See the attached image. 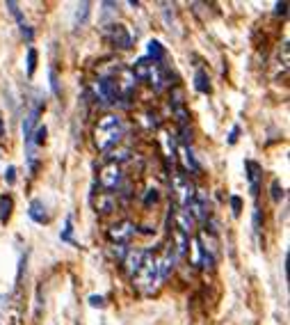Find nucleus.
Returning <instances> with one entry per match:
<instances>
[{"mask_svg": "<svg viewBox=\"0 0 290 325\" xmlns=\"http://www.w3.org/2000/svg\"><path fill=\"white\" fill-rule=\"evenodd\" d=\"M172 188H174V192H176V200L181 202L183 206H187L192 200H194V195H197L194 183H192L190 176H185L183 172H178V174L172 176Z\"/></svg>", "mask_w": 290, "mask_h": 325, "instance_id": "4", "label": "nucleus"}, {"mask_svg": "<svg viewBox=\"0 0 290 325\" xmlns=\"http://www.w3.org/2000/svg\"><path fill=\"white\" fill-rule=\"evenodd\" d=\"M28 215H30V220H35L37 225H46V222L50 220L48 209H46V204L41 200H32V202H30Z\"/></svg>", "mask_w": 290, "mask_h": 325, "instance_id": "14", "label": "nucleus"}, {"mask_svg": "<svg viewBox=\"0 0 290 325\" xmlns=\"http://www.w3.org/2000/svg\"><path fill=\"white\" fill-rule=\"evenodd\" d=\"M174 220H176V231H181V234L190 236L192 227H194V220H192V215L187 213L185 209H183V211H176V215H174Z\"/></svg>", "mask_w": 290, "mask_h": 325, "instance_id": "15", "label": "nucleus"}, {"mask_svg": "<svg viewBox=\"0 0 290 325\" xmlns=\"http://www.w3.org/2000/svg\"><path fill=\"white\" fill-rule=\"evenodd\" d=\"M176 259H178V252H176V247H174V243H169L163 252V259H158V277H160V280H167V277L172 275L174 266H176Z\"/></svg>", "mask_w": 290, "mask_h": 325, "instance_id": "8", "label": "nucleus"}, {"mask_svg": "<svg viewBox=\"0 0 290 325\" xmlns=\"http://www.w3.org/2000/svg\"><path fill=\"white\" fill-rule=\"evenodd\" d=\"M276 14H288V3H276Z\"/></svg>", "mask_w": 290, "mask_h": 325, "instance_id": "35", "label": "nucleus"}, {"mask_svg": "<svg viewBox=\"0 0 290 325\" xmlns=\"http://www.w3.org/2000/svg\"><path fill=\"white\" fill-rule=\"evenodd\" d=\"M5 181H7V183H14V181H16V167L14 165H10V167H7V172H5Z\"/></svg>", "mask_w": 290, "mask_h": 325, "instance_id": "31", "label": "nucleus"}, {"mask_svg": "<svg viewBox=\"0 0 290 325\" xmlns=\"http://www.w3.org/2000/svg\"><path fill=\"white\" fill-rule=\"evenodd\" d=\"M185 211L192 215V220L206 222V218H208V200H206V195H203L201 190H197L194 200H192L190 204L185 206Z\"/></svg>", "mask_w": 290, "mask_h": 325, "instance_id": "9", "label": "nucleus"}, {"mask_svg": "<svg viewBox=\"0 0 290 325\" xmlns=\"http://www.w3.org/2000/svg\"><path fill=\"white\" fill-rule=\"evenodd\" d=\"M114 204H117V200L112 197V192H103V195H99L96 209H99L101 213H112V211H114Z\"/></svg>", "mask_w": 290, "mask_h": 325, "instance_id": "18", "label": "nucleus"}, {"mask_svg": "<svg viewBox=\"0 0 290 325\" xmlns=\"http://www.w3.org/2000/svg\"><path fill=\"white\" fill-rule=\"evenodd\" d=\"M158 197H160V195H158V190H156V188H151V190H147V197H144V206H151V204H156V202H158Z\"/></svg>", "mask_w": 290, "mask_h": 325, "instance_id": "28", "label": "nucleus"}, {"mask_svg": "<svg viewBox=\"0 0 290 325\" xmlns=\"http://www.w3.org/2000/svg\"><path fill=\"white\" fill-rule=\"evenodd\" d=\"M283 200V188H281V181L274 179L272 181V202H281Z\"/></svg>", "mask_w": 290, "mask_h": 325, "instance_id": "26", "label": "nucleus"}, {"mask_svg": "<svg viewBox=\"0 0 290 325\" xmlns=\"http://www.w3.org/2000/svg\"><path fill=\"white\" fill-rule=\"evenodd\" d=\"M181 151H183V163H185L187 170H192V172H201V165L197 163V158H194V154H192L190 147H183Z\"/></svg>", "mask_w": 290, "mask_h": 325, "instance_id": "20", "label": "nucleus"}, {"mask_svg": "<svg viewBox=\"0 0 290 325\" xmlns=\"http://www.w3.org/2000/svg\"><path fill=\"white\" fill-rule=\"evenodd\" d=\"M126 245H112V256H117L119 261H123V256H126Z\"/></svg>", "mask_w": 290, "mask_h": 325, "instance_id": "30", "label": "nucleus"}, {"mask_svg": "<svg viewBox=\"0 0 290 325\" xmlns=\"http://www.w3.org/2000/svg\"><path fill=\"white\" fill-rule=\"evenodd\" d=\"M156 69H158V64L153 60H149V57H139V60L133 64V76H135V80H149Z\"/></svg>", "mask_w": 290, "mask_h": 325, "instance_id": "12", "label": "nucleus"}, {"mask_svg": "<svg viewBox=\"0 0 290 325\" xmlns=\"http://www.w3.org/2000/svg\"><path fill=\"white\" fill-rule=\"evenodd\" d=\"M46 135H48L46 126H39V128H37L35 133H32V140H30V147H32V145L41 147V145H44V140H46Z\"/></svg>", "mask_w": 290, "mask_h": 325, "instance_id": "24", "label": "nucleus"}, {"mask_svg": "<svg viewBox=\"0 0 290 325\" xmlns=\"http://www.w3.org/2000/svg\"><path fill=\"white\" fill-rule=\"evenodd\" d=\"M144 254H147V250H128L126 252V256H123V266H126V273L130 277L139 270V266H142V261H144Z\"/></svg>", "mask_w": 290, "mask_h": 325, "instance_id": "13", "label": "nucleus"}, {"mask_svg": "<svg viewBox=\"0 0 290 325\" xmlns=\"http://www.w3.org/2000/svg\"><path fill=\"white\" fill-rule=\"evenodd\" d=\"M41 108H44V101H39V103H37L35 108L25 115V119H23V140H25V145H28V147H30V140H32V133H35L37 121H39Z\"/></svg>", "mask_w": 290, "mask_h": 325, "instance_id": "10", "label": "nucleus"}, {"mask_svg": "<svg viewBox=\"0 0 290 325\" xmlns=\"http://www.w3.org/2000/svg\"><path fill=\"white\" fill-rule=\"evenodd\" d=\"M74 222H71V218H66V222H64V229L59 231V238L64 240V243H74L76 245V240H74Z\"/></svg>", "mask_w": 290, "mask_h": 325, "instance_id": "21", "label": "nucleus"}, {"mask_svg": "<svg viewBox=\"0 0 290 325\" xmlns=\"http://www.w3.org/2000/svg\"><path fill=\"white\" fill-rule=\"evenodd\" d=\"M5 135V126H3V117H0V138Z\"/></svg>", "mask_w": 290, "mask_h": 325, "instance_id": "36", "label": "nucleus"}, {"mask_svg": "<svg viewBox=\"0 0 290 325\" xmlns=\"http://www.w3.org/2000/svg\"><path fill=\"white\" fill-rule=\"evenodd\" d=\"M7 10H10V12H12V16H14V19H16V23H19V28H23V25H28V23H25V19H23V14H21L19 5H16L14 0H10V3H7Z\"/></svg>", "mask_w": 290, "mask_h": 325, "instance_id": "23", "label": "nucleus"}, {"mask_svg": "<svg viewBox=\"0 0 290 325\" xmlns=\"http://www.w3.org/2000/svg\"><path fill=\"white\" fill-rule=\"evenodd\" d=\"M50 90H53V94L55 96H59V78H57V71L55 69H50Z\"/></svg>", "mask_w": 290, "mask_h": 325, "instance_id": "27", "label": "nucleus"}, {"mask_svg": "<svg viewBox=\"0 0 290 325\" xmlns=\"http://www.w3.org/2000/svg\"><path fill=\"white\" fill-rule=\"evenodd\" d=\"M194 87H197V92H201V94H210V80H208V74L203 69H199L197 74H194Z\"/></svg>", "mask_w": 290, "mask_h": 325, "instance_id": "17", "label": "nucleus"}, {"mask_svg": "<svg viewBox=\"0 0 290 325\" xmlns=\"http://www.w3.org/2000/svg\"><path fill=\"white\" fill-rule=\"evenodd\" d=\"M87 16H89V3H80V5H78V12H76V28L85 25Z\"/></svg>", "mask_w": 290, "mask_h": 325, "instance_id": "22", "label": "nucleus"}, {"mask_svg": "<svg viewBox=\"0 0 290 325\" xmlns=\"http://www.w3.org/2000/svg\"><path fill=\"white\" fill-rule=\"evenodd\" d=\"M12 209H14V202H12V197H0V222L5 225L7 220L12 218Z\"/></svg>", "mask_w": 290, "mask_h": 325, "instance_id": "19", "label": "nucleus"}, {"mask_svg": "<svg viewBox=\"0 0 290 325\" xmlns=\"http://www.w3.org/2000/svg\"><path fill=\"white\" fill-rule=\"evenodd\" d=\"M147 50H149V60H153L156 64H160V62L165 60V48H163V44L160 41H156V39H151L149 41V46H147Z\"/></svg>", "mask_w": 290, "mask_h": 325, "instance_id": "16", "label": "nucleus"}, {"mask_svg": "<svg viewBox=\"0 0 290 325\" xmlns=\"http://www.w3.org/2000/svg\"><path fill=\"white\" fill-rule=\"evenodd\" d=\"M119 94H121V87L114 78L110 76H103V78L96 80V99L105 105H114L119 101Z\"/></svg>", "mask_w": 290, "mask_h": 325, "instance_id": "3", "label": "nucleus"}, {"mask_svg": "<svg viewBox=\"0 0 290 325\" xmlns=\"http://www.w3.org/2000/svg\"><path fill=\"white\" fill-rule=\"evenodd\" d=\"M135 229H137V227H135L130 220H121V222H117V225H112L108 229V238L112 240L114 245H128L130 238L135 236Z\"/></svg>", "mask_w": 290, "mask_h": 325, "instance_id": "6", "label": "nucleus"}, {"mask_svg": "<svg viewBox=\"0 0 290 325\" xmlns=\"http://www.w3.org/2000/svg\"><path fill=\"white\" fill-rule=\"evenodd\" d=\"M245 170H247V179H249V192L256 197L258 195V181L263 176V167L256 160H245Z\"/></svg>", "mask_w": 290, "mask_h": 325, "instance_id": "11", "label": "nucleus"}, {"mask_svg": "<svg viewBox=\"0 0 290 325\" xmlns=\"http://www.w3.org/2000/svg\"><path fill=\"white\" fill-rule=\"evenodd\" d=\"M231 209H233V215L238 218V215H240V211H242V200L238 195L231 197Z\"/></svg>", "mask_w": 290, "mask_h": 325, "instance_id": "29", "label": "nucleus"}, {"mask_svg": "<svg viewBox=\"0 0 290 325\" xmlns=\"http://www.w3.org/2000/svg\"><path fill=\"white\" fill-rule=\"evenodd\" d=\"M238 133H240V128H238V126H233L231 135H229V145H236V142H238Z\"/></svg>", "mask_w": 290, "mask_h": 325, "instance_id": "34", "label": "nucleus"}, {"mask_svg": "<svg viewBox=\"0 0 290 325\" xmlns=\"http://www.w3.org/2000/svg\"><path fill=\"white\" fill-rule=\"evenodd\" d=\"M37 69V50L30 46L28 48V76H32Z\"/></svg>", "mask_w": 290, "mask_h": 325, "instance_id": "25", "label": "nucleus"}, {"mask_svg": "<svg viewBox=\"0 0 290 325\" xmlns=\"http://www.w3.org/2000/svg\"><path fill=\"white\" fill-rule=\"evenodd\" d=\"M158 280H160L158 277V256L151 250H147L142 266H139V270L133 275V286L137 291H142V293H151Z\"/></svg>", "mask_w": 290, "mask_h": 325, "instance_id": "2", "label": "nucleus"}, {"mask_svg": "<svg viewBox=\"0 0 290 325\" xmlns=\"http://www.w3.org/2000/svg\"><path fill=\"white\" fill-rule=\"evenodd\" d=\"M254 231L256 234H261V209L254 211Z\"/></svg>", "mask_w": 290, "mask_h": 325, "instance_id": "32", "label": "nucleus"}, {"mask_svg": "<svg viewBox=\"0 0 290 325\" xmlns=\"http://www.w3.org/2000/svg\"><path fill=\"white\" fill-rule=\"evenodd\" d=\"M123 138V121L114 115H105L94 128V142L101 151H110L114 145H119Z\"/></svg>", "mask_w": 290, "mask_h": 325, "instance_id": "1", "label": "nucleus"}, {"mask_svg": "<svg viewBox=\"0 0 290 325\" xmlns=\"http://www.w3.org/2000/svg\"><path fill=\"white\" fill-rule=\"evenodd\" d=\"M89 305H92V307H103L105 305V298H103V295H92V298H89Z\"/></svg>", "mask_w": 290, "mask_h": 325, "instance_id": "33", "label": "nucleus"}, {"mask_svg": "<svg viewBox=\"0 0 290 325\" xmlns=\"http://www.w3.org/2000/svg\"><path fill=\"white\" fill-rule=\"evenodd\" d=\"M105 35H108V39L112 41L117 48L128 50L130 46H133V37H130V32L126 30V25H121V23L108 25V28H105Z\"/></svg>", "mask_w": 290, "mask_h": 325, "instance_id": "7", "label": "nucleus"}, {"mask_svg": "<svg viewBox=\"0 0 290 325\" xmlns=\"http://www.w3.org/2000/svg\"><path fill=\"white\" fill-rule=\"evenodd\" d=\"M99 181H101V188H103V190H108V192L110 190H117L119 185H121V181H123V174H121L119 163H112V160H110L108 165L101 167Z\"/></svg>", "mask_w": 290, "mask_h": 325, "instance_id": "5", "label": "nucleus"}]
</instances>
